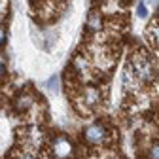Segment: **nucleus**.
<instances>
[{
    "label": "nucleus",
    "mask_w": 159,
    "mask_h": 159,
    "mask_svg": "<svg viewBox=\"0 0 159 159\" xmlns=\"http://www.w3.org/2000/svg\"><path fill=\"white\" fill-rule=\"evenodd\" d=\"M17 106H19V108H25V110H27V108L30 106V97H29V95L21 97V98L17 101Z\"/></svg>",
    "instance_id": "8"
},
{
    "label": "nucleus",
    "mask_w": 159,
    "mask_h": 159,
    "mask_svg": "<svg viewBox=\"0 0 159 159\" xmlns=\"http://www.w3.org/2000/svg\"><path fill=\"white\" fill-rule=\"evenodd\" d=\"M84 136H85V140H87L89 144H102L106 138H108V131H106V127L101 125V123H91V125L85 127Z\"/></svg>",
    "instance_id": "2"
},
{
    "label": "nucleus",
    "mask_w": 159,
    "mask_h": 159,
    "mask_svg": "<svg viewBox=\"0 0 159 159\" xmlns=\"http://www.w3.org/2000/svg\"><path fill=\"white\" fill-rule=\"evenodd\" d=\"M133 70L146 84H150V82L155 80V66L152 63V59L148 55H144V53H136L133 57Z\"/></svg>",
    "instance_id": "1"
},
{
    "label": "nucleus",
    "mask_w": 159,
    "mask_h": 159,
    "mask_svg": "<svg viewBox=\"0 0 159 159\" xmlns=\"http://www.w3.org/2000/svg\"><path fill=\"white\" fill-rule=\"evenodd\" d=\"M21 159H36V157H32V155H25V157H21Z\"/></svg>",
    "instance_id": "11"
},
{
    "label": "nucleus",
    "mask_w": 159,
    "mask_h": 159,
    "mask_svg": "<svg viewBox=\"0 0 159 159\" xmlns=\"http://www.w3.org/2000/svg\"><path fill=\"white\" fill-rule=\"evenodd\" d=\"M148 157H150V159H159V142H155V144L150 148Z\"/></svg>",
    "instance_id": "7"
},
{
    "label": "nucleus",
    "mask_w": 159,
    "mask_h": 159,
    "mask_svg": "<svg viewBox=\"0 0 159 159\" xmlns=\"http://www.w3.org/2000/svg\"><path fill=\"white\" fill-rule=\"evenodd\" d=\"M148 4H146V0H142V2H138V6H136V15L140 17V19H146L148 17Z\"/></svg>",
    "instance_id": "5"
},
{
    "label": "nucleus",
    "mask_w": 159,
    "mask_h": 159,
    "mask_svg": "<svg viewBox=\"0 0 159 159\" xmlns=\"http://www.w3.org/2000/svg\"><path fill=\"white\" fill-rule=\"evenodd\" d=\"M51 150H53L55 159H68L72 155V152H74V146H72V142L68 140L66 136H57L53 140Z\"/></svg>",
    "instance_id": "3"
},
{
    "label": "nucleus",
    "mask_w": 159,
    "mask_h": 159,
    "mask_svg": "<svg viewBox=\"0 0 159 159\" xmlns=\"http://www.w3.org/2000/svg\"><path fill=\"white\" fill-rule=\"evenodd\" d=\"M46 87L51 89V91H59V76L53 74V76L48 80V82H46Z\"/></svg>",
    "instance_id": "6"
},
{
    "label": "nucleus",
    "mask_w": 159,
    "mask_h": 159,
    "mask_svg": "<svg viewBox=\"0 0 159 159\" xmlns=\"http://www.w3.org/2000/svg\"><path fill=\"white\" fill-rule=\"evenodd\" d=\"M2 42H4V29L0 27V44H2Z\"/></svg>",
    "instance_id": "10"
},
{
    "label": "nucleus",
    "mask_w": 159,
    "mask_h": 159,
    "mask_svg": "<svg viewBox=\"0 0 159 159\" xmlns=\"http://www.w3.org/2000/svg\"><path fill=\"white\" fill-rule=\"evenodd\" d=\"M87 27L91 30H98V29H101V15H98V13H91L89 19H87Z\"/></svg>",
    "instance_id": "4"
},
{
    "label": "nucleus",
    "mask_w": 159,
    "mask_h": 159,
    "mask_svg": "<svg viewBox=\"0 0 159 159\" xmlns=\"http://www.w3.org/2000/svg\"><path fill=\"white\" fill-rule=\"evenodd\" d=\"M4 74H6V68H4V63H2V61H0V78H2Z\"/></svg>",
    "instance_id": "9"
}]
</instances>
